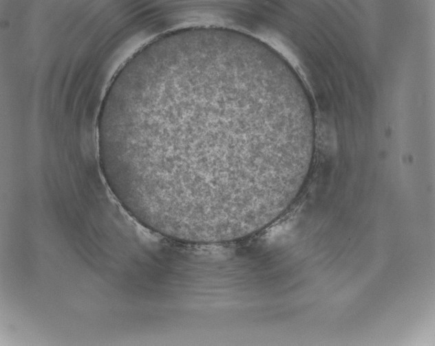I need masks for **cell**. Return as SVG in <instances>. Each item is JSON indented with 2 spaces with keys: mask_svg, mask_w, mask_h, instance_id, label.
<instances>
[{
  "mask_svg": "<svg viewBox=\"0 0 435 346\" xmlns=\"http://www.w3.org/2000/svg\"><path fill=\"white\" fill-rule=\"evenodd\" d=\"M249 66L165 52L113 112L109 175L122 200L168 231L237 233L277 209L288 178L278 107Z\"/></svg>",
  "mask_w": 435,
  "mask_h": 346,
  "instance_id": "obj_1",
  "label": "cell"
}]
</instances>
